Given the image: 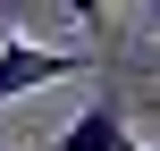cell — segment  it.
Here are the masks:
<instances>
[{
  "label": "cell",
  "mask_w": 160,
  "mask_h": 151,
  "mask_svg": "<svg viewBox=\"0 0 160 151\" xmlns=\"http://www.w3.org/2000/svg\"><path fill=\"white\" fill-rule=\"evenodd\" d=\"M59 17H76L84 34H101V17H110V0H59Z\"/></svg>",
  "instance_id": "cell-3"
},
{
  "label": "cell",
  "mask_w": 160,
  "mask_h": 151,
  "mask_svg": "<svg viewBox=\"0 0 160 151\" xmlns=\"http://www.w3.org/2000/svg\"><path fill=\"white\" fill-rule=\"evenodd\" d=\"M34 8H59V0H0V17H34Z\"/></svg>",
  "instance_id": "cell-4"
},
{
  "label": "cell",
  "mask_w": 160,
  "mask_h": 151,
  "mask_svg": "<svg viewBox=\"0 0 160 151\" xmlns=\"http://www.w3.org/2000/svg\"><path fill=\"white\" fill-rule=\"evenodd\" d=\"M135 134H127V118L110 109V101H93V109H76L68 126H59V151H127Z\"/></svg>",
  "instance_id": "cell-2"
},
{
  "label": "cell",
  "mask_w": 160,
  "mask_h": 151,
  "mask_svg": "<svg viewBox=\"0 0 160 151\" xmlns=\"http://www.w3.org/2000/svg\"><path fill=\"white\" fill-rule=\"evenodd\" d=\"M68 76H84V50H51V42H25V34L0 42V101L42 92V84H68Z\"/></svg>",
  "instance_id": "cell-1"
},
{
  "label": "cell",
  "mask_w": 160,
  "mask_h": 151,
  "mask_svg": "<svg viewBox=\"0 0 160 151\" xmlns=\"http://www.w3.org/2000/svg\"><path fill=\"white\" fill-rule=\"evenodd\" d=\"M127 151H152V143H127Z\"/></svg>",
  "instance_id": "cell-5"
}]
</instances>
